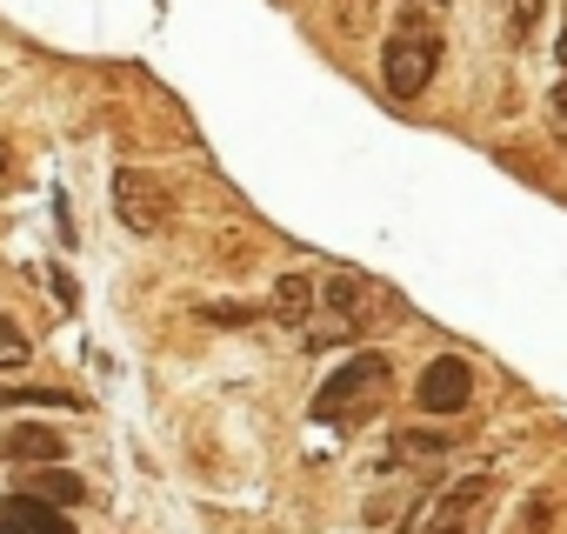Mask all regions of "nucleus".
I'll return each instance as SVG.
<instances>
[{"instance_id": "obj_16", "label": "nucleus", "mask_w": 567, "mask_h": 534, "mask_svg": "<svg viewBox=\"0 0 567 534\" xmlns=\"http://www.w3.org/2000/svg\"><path fill=\"white\" fill-rule=\"evenodd\" d=\"M560 68H567V28H560Z\"/></svg>"}, {"instance_id": "obj_11", "label": "nucleus", "mask_w": 567, "mask_h": 534, "mask_svg": "<svg viewBox=\"0 0 567 534\" xmlns=\"http://www.w3.org/2000/svg\"><path fill=\"white\" fill-rule=\"evenodd\" d=\"M554 527V494H527L514 514V534H547Z\"/></svg>"}, {"instance_id": "obj_9", "label": "nucleus", "mask_w": 567, "mask_h": 534, "mask_svg": "<svg viewBox=\"0 0 567 534\" xmlns=\"http://www.w3.org/2000/svg\"><path fill=\"white\" fill-rule=\"evenodd\" d=\"M321 301H328V315H348V321H361V315L374 308V288H368L361 275H328Z\"/></svg>"}, {"instance_id": "obj_2", "label": "nucleus", "mask_w": 567, "mask_h": 534, "mask_svg": "<svg viewBox=\"0 0 567 534\" xmlns=\"http://www.w3.org/2000/svg\"><path fill=\"white\" fill-rule=\"evenodd\" d=\"M381 394H388V355H354V361H341V368L321 381V394H315V421L348 428V421L374 414Z\"/></svg>"}, {"instance_id": "obj_1", "label": "nucleus", "mask_w": 567, "mask_h": 534, "mask_svg": "<svg viewBox=\"0 0 567 534\" xmlns=\"http://www.w3.org/2000/svg\"><path fill=\"white\" fill-rule=\"evenodd\" d=\"M434 74H441V34L427 28V14H421V8H408V14H401V28H394V34H388V48H381V81H388V94H394V101H421Z\"/></svg>"}, {"instance_id": "obj_3", "label": "nucleus", "mask_w": 567, "mask_h": 534, "mask_svg": "<svg viewBox=\"0 0 567 534\" xmlns=\"http://www.w3.org/2000/svg\"><path fill=\"white\" fill-rule=\"evenodd\" d=\"M487 501H494V474H454V481L427 501V514H421L414 534H474L481 514H487Z\"/></svg>"}, {"instance_id": "obj_12", "label": "nucleus", "mask_w": 567, "mask_h": 534, "mask_svg": "<svg viewBox=\"0 0 567 534\" xmlns=\"http://www.w3.org/2000/svg\"><path fill=\"white\" fill-rule=\"evenodd\" d=\"M28 355H34V348H28V335H21L8 315H0V368H28Z\"/></svg>"}, {"instance_id": "obj_7", "label": "nucleus", "mask_w": 567, "mask_h": 534, "mask_svg": "<svg viewBox=\"0 0 567 534\" xmlns=\"http://www.w3.org/2000/svg\"><path fill=\"white\" fill-rule=\"evenodd\" d=\"M315 275H301V267H295V275H280L274 281V321H288V328H308L315 321Z\"/></svg>"}, {"instance_id": "obj_6", "label": "nucleus", "mask_w": 567, "mask_h": 534, "mask_svg": "<svg viewBox=\"0 0 567 534\" xmlns=\"http://www.w3.org/2000/svg\"><path fill=\"white\" fill-rule=\"evenodd\" d=\"M0 534H74V527H68V514H54V501L8 494L0 501Z\"/></svg>"}, {"instance_id": "obj_13", "label": "nucleus", "mask_w": 567, "mask_h": 534, "mask_svg": "<svg viewBox=\"0 0 567 534\" xmlns=\"http://www.w3.org/2000/svg\"><path fill=\"white\" fill-rule=\"evenodd\" d=\"M200 321H214V328H247V321H254V308H240V301H207V308H200Z\"/></svg>"}, {"instance_id": "obj_15", "label": "nucleus", "mask_w": 567, "mask_h": 534, "mask_svg": "<svg viewBox=\"0 0 567 534\" xmlns=\"http://www.w3.org/2000/svg\"><path fill=\"white\" fill-rule=\"evenodd\" d=\"M554 127H567V81L554 88Z\"/></svg>"}, {"instance_id": "obj_10", "label": "nucleus", "mask_w": 567, "mask_h": 534, "mask_svg": "<svg viewBox=\"0 0 567 534\" xmlns=\"http://www.w3.org/2000/svg\"><path fill=\"white\" fill-rule=\"evenodd\" d=\"M28 494H41V501H61V507H74V501L87 494V481H81L74 468H61V461H48L41 474H28Z\"/></svg>"}, {"instance_id": "obj_5", "label": "nucleus", "mask_w": 567, "mask_h": 534, "mask_svg": "<svg viewBox=\"0 0 567 534\" xmlns=\"http://www.w3.org/2000/svg\"><path fill=\"white\" fill-rule=\"evenodd\" d=\"M414 401H421V414H461L474 401V368L461 355H434L414 381Z\"/></svg>"}, {"instance_id": "obj_14", "label": "nucleus", "mask_w": 567, "mask_h": 534, "mask_svg": "<svg viewBox=\"0 0 567 534\" xmlns=\"http://www.w3.org/2000/svg\"><path fill=\"white\" fill-rule=\"evenodd\" d=\"M534 21H540V0H514V41H527Z\"/></svg>"}, {"instance_id": "obj_8", "label": "nucleus", "mask_w": 567, "mask_h": 534, "mask_svg": "<svg viewBox=\"0 0 567 534\" xmlns=\"http://www.w3.org/2000/svg\"><path fill=\"white\" fill-rule=\"evenodd\" d=\"M61 448H68L61 428H14L8 441H0V454H8V461H61Z\"/></svg>"}, {"instance_id": "obj_4", "label": "nucleus", "mask_w": 567, "mask_h": 534, "mask_svg": "<svg viewBox=\"0 0 567 534\" xmlns=\"http://www.w3.org/2000/svg\"><path fill=\"white\" fill-rule=\"evenodd\" d=\"M114 214H121L127 234H161L167 214H174V201H167V187H161L154 174L121 167V174H114Z\"/></svg>"}]
</instances>
